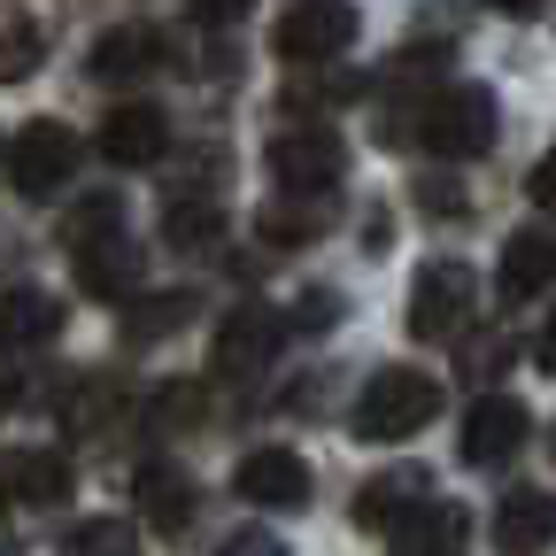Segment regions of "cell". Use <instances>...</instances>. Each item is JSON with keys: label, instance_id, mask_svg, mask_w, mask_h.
I'll return each instance as SVG.
<instances>
[{"label": "cell", "instance_id": "603a6c76", "mask_svg": "<svg viewBox=\"0 0 556 556\" xmlns=\"http://www.w3.org/2000/svg\"><path fill=\"white\" fill-rule=\"evenodd\" d=\"M193 317V294H155V302H139L131 317H124V332L131 340H155V332H178Z\"/></svg>", "mask_w": 556, "mask_h": 556}, {"label": "cell", "instance_id": "484cf974", "mask_svg": "<svg viewBox=\"0 0 556 556\" xmlns=\"http://www.w3.org/2000/svg\"><path fill=\"white\" fill-rule=\"evenodd\" d=\"M208 556H287V541L278 533H263V526H248V533H232V541H217Z\"/></svg>", "mask_w": 556, "mask_h": 556}, {"label": "cell", "instance_id": "f1b7e54d", "mask_svg": "<svg viewBox=\"0 0 556 556\" xmlns=\"http://www.w3.org/2000/svg\"><path fill=\"white\" fill-rule=\"evenodd\" d=\"M417 201H426V208H464V193H456L448 178H426V186H417Z\"/></svg>", "mask_w": 556, "mask_h": 556}, {"label": "cell", "instance_id": "ffe728a7", "mask_svg": "<svg viewBox=\"0 0 556 556\" xmlns=\"http://www.w3.org/2000/svg\"><path fill=\"white\" fill-rule=\"evenodd\" d=\"M47 62V24L31 9H0V86H24Z\"/></svg>", "mask_w": 556, "mask_h": 556}, {"label": "cell", "instance_id": "52a82bcc", "mask_svg": "<svg viewBox=\"0 0 556 556\" xmlns=\"http://www.w3.org/2000/svg\"><path fill=\"white\" fill-rule=\"evenodd\" d=\"M101 155H109V170H148V163H163V155H170V116H163L155 101L109 109V116H101Z\"/></svg>", "mask_w": 556, "mask_h": 556}, {"label": "cell", "instance_id": "9c48e42d", "mask_svg": "<svg viewBox=\"0 0 556 556\" xmlns=\"http://www.w3.org/2000/svg\"><path fill=\"white\" fill-rule=\"evenodd\" d=\"M70 456L54 448H0V503H24V510H54L70 503Z\"/></svg>", "mask_w": 556, "mask_h": 556}, {"label": "cell", "instance_id": "d6986e66", "mask_svg": "<svg viewBox=\"0 0 556 556\" xmlns=\"http://www.w3.org/2000/svg\"><path fill=\"white\" fill-rule=\"evenodd\" d=\"M139 518H148L155 533H178L193 518V479L178 464H148L139 471Z\"/></svg>", "mask_w": 556, "mask_h": 556}, {"label": "cell", "instance_id": "4dcf8cb0", "mask_svg": "<svg viewBox=\"0 0 556 556\" xmlns=\"http://www.w3.org/2000/svg\"><path fill=\"white\" fill-rule=\"evenodd\" d=\"M541 371H556V317L541 325Z\"/></svg>", "mask_w": 556, "mask_h": 556}, {"label": "cell", "instance_id": "ba28073f", "mask_svg": "<svg viewBox=\"0 0 556 556\" xmlns=\"http://www.w3.org/2000/svg\"><path fill=\"white\" fill-rule=\"evenodd\" d=\"M278 340H287V317H278L270 302H240V309L217 325V371H232V379L263 371V364L278 356Z\"/></svg>", "mask_w": 556, "mask_h": 556}, {"label": "cell", "instance_id": "5bb4252c", "mask_svg": "<svg viewBox=\"0 0 556 556\" xmlns=\"http://www.w3.org/2000/svg\"><path fill=\"white\" fill-rule=\"evenodd\" d=\"M433 495H426V471L417 464H394V471H379V479H364L356 486V526L364 533H394L402 518H417Z\"/></svg>", "mask_w": 556, "mask_h": 556}, {"label": "cell", "instance_id": "e0dca14e", "mask_svg": "<svg viewBox=\"0 0 556 556\" xmlns=\"http://www.w3.org/2000/svg\"><path fill=\"white\" fill-rule=\"evenodd\" d=\"M471 541V510L464 503H426L417 518L394 526V556H464Z\"/></svg>", "mask_w": 556, "mask_h": 556}, {"label": "cell", "instance_id": "cb8c5ba5", "mask_svg": "<svg viewBox=\"0 0 556 556\" xmlns=\"http://www.w3.org/2000/svg\"><path fill=\"white\" fill-rule=\"evenodd\" d=\"M263 232H270V248H302V240H317V208H263Z\"/></svg>", "mask_w": 556, "mask_h": 556}, {"label": "cell", "instance_id": "7a4b0ae2", "mask_svg": "<svg viewBox=\"0 0 556 556\" xmlns=\"http://www.w3.org/2000/svg\"><path fill=\"white\" fill-rule=\"evenodd\" d=\"M417 139L441 155V163H471L495 148V93L486 86H441L417 116Z\"/></svg>", "mask_w": 556, "mask_h": 556}, {"label": "cell", "instance_id": "4316f807", "mask_svg": "<svg viewBox=\"0 0 556 556\" xmlns=\"http://www.w3.org/2000/svg\"><path fill=\"white\" fill-rule=\"evenodd\" d=\"M526 193H533V201L548 208V217H556V148H548V155L533 163V178H526Z\"/></svg>", "mask_w": 556, "mask_h": 556}, {"label": "cell", "instance_id": "4fadbf2b", "mask_svg": "<svg viewBox=\"0 0 556 556\" xmlns=\"http://www.w3.org/2000/svg\"><path fill=\"white\" fill-rule=\"evenodd\" d=\"M548 287H556V232H541V225L510 232L503 240V263H495V294L503 302H533Z\"/></svg>", "mask_w": 556, "mask_h": 556}, {"label": "cell", "instance_id": "7c38bea8", "mask_svg": "<svg viewBox=\"0 0 556 556\" xmlns=\"http://www.w3.org/2000/svg\"><path fill=\"white\" fill-rule=\"evenodd\" d=\"M526 448V402L510 394H479L464 417V464H510Z\"/></svg>", "mask_w": 556, "mask_h": 556}, {"label": "cell", "instance_id": "30bf717a", "mask_svg": "<svg viewBox=\"0 0 556 556\" xmlns=\"http://www.w3.org/2000/svg\"><path fill=\"white\" fill-rule=\"evenodd\" d=\"M232 486H240V503H255V510H302L309 503V464L294 448H255L232 471Z\"/></svg>", "mask_w": 556, "mask_h": 556}, {"label": "cell", "instance_id": "3957f363", "mask_svg": "<svg viewBox=\"0 0 556 556\" xmlns=\"http://www.w3.org/2000/svg\"><path fill=\"white\" fill-rule=\"evenodd\" d=\"M263 163H270V178L287 186L294 201H317V193L340 186L348 148H340V131H332V124H294V131H278L270 148H263Z\"/></svg>", "mask_w": 556, "mask_h": 556}, {"label": "cell", "instance_id": "8992f818", "mask_svg": "<svg viewBox=\"0 0 556 556\" xmlns=\"http://www.w3.org/2000/svg\"><path fill=\"white\" fill-rule=\"evenodd\" d=\"M70 178H78V131H70V124H24L16 148H9V186L24 201H47Z\"/></svg>", "mask_w": 556, "mask_h": 556}, {"label": "cell", "instance_id": "83f0119b", "mask_svg": "<svg viewBox=\"0 0 556 556\" xmlns=\"http://www.w3.org/2000/svg\"><path fill=\"white\" fill-rule=\"evenodd\" d=\"M248 9H255V0H193L201 24H232V16H248Z\"/></svg>", "mask_w": 556, "mask_h": 556}, {"label": "cell", "instance_id": "f546056e", "mask_svg": "<svg viewBox=\"0 0 556 556\" xmlns=\"http://www.w3.org/2000/svg\"><path fill=\"white\" fill-rule=\"evenodd\" d=\"M486 9H495V16H518V24H526V16H541V9H548V0H486Z\"/></svg>", "mask_w": 556, "mask_h": 556}, {"label": "cell", "instance_id": "44dd1931", "mask_svg": "<svg viewBox=\"0 0 556 556\" xmlns=\"http://www.w3.org/2000/svg\"><path fill=\"white\" fill-rule=\"evenodd\" d=\"M217 232H225V208H217V201H170V208H163V240H170L178 255H208V248H217Z\"/></svg>", "mask_w": 556, "mask_h": 556}, {"label": "cell", "instance_id": "ac0fdd59", "mask_svg": "<svg viewBox=\"0 0 556 556\" xmlns=\"http://www.w3.org/2000/svg\"><path fill=\"white\" fill-rule=\"evenodd\" d=\"M54 332H62V302L54 294L16 287L9 302H0V348H9V356H16V348H47Z\"/></svg>", "mask_w": 556, "mask_h": 556}, {"label": "cell", "instance_id": "9a60e30c", "mask_svg": "<svg viewBox=\"0 0 556 556\" xmlns=\"http://www.w3.org/2000/svg\"><path fill=\"white\" fill-rule=\"evenodd\" d=\"M163 62L170 54H163V31L155 24H116L93 47V78L101 86H131V78H148V70H163Z\"/></svg>", "mask_w": 556, "mask_h": 556}, {"label": "cell", "instance_id": "6da1fadb", "mask_svg": "<svg viewBox=\"0 0 556 556\" xmlns=\"http://www.w3.org/2000/svg\"><path fill=\"white\" fill-rule=\"evenodd\" d=\"M433 417H441V379L394 364L356 394V417H348V426H356V441H417Z\"/></svg>", "mask_w": 556, "mask_h": 556}, {"label": "cell", "instance_id": "d4e9b609", "mask_svg": "<svg viewBox=\"0 0 556 556\" xmlns=\"http://www.w3.org/2000/svg\"><path fill=\"white\" fill-rule=\"evenodd\" d=\"M193 417H201V387H193V379H178V387H163V394H155V426H163V433L193 426Z\"/></svg>", "mask_w": 556, "mask_h": 556}, {"label": "cell", "instance_id": "7402d4cb", "mask_svg": "<svg viewBox=\"0 0 556 556\" xmlns=\"http://www.w3.org/2000/svg\"><path fill=\"white\" fill-rule=\"evenodd\" d=\"M62 556H139V533L124 518H86V526H70Z\"/></svg>", "mask_w": 556, "mask_h": 556}, {"label": "cell", "instance_id": "8fae6325", "mask_svg": "<svg viewBox=\"0 0 556 556\" xmlns=\"http://www.w3.org/2000/svg\"><path fill=\"white\" fill-rule=\"evenodd\" d=\"M556 541V495L548 486H503L495 503V548L503 556H541Z\"/></svg>", "mask_w": 556, "mask_h": 556}, {"label": "cell", "instance_id": "277c9868", "mask_svg": "<svg viewBox=\"0 0 556 556\" xmlns=\"http://www.w3.org/2000/svg\"><path fill=\"white\" fill-rule=\"evenodd\" d=\"M471 309H479V278L456 255H433L409 278V332L417 340H456L471 325Z\"/></svg>", "mask_w": 556, "mask_h": 556}, {"label": "cell", "instance_id": "5b68a950", "mask_svg": "<svg viewBox=\"0 0 556 556\" xmlns=\"http://www.w3.org/2000/svg\"><path fill=\"white\" fill-rule=\"evenodd\" d=\"M270 47H278V62H340L356 47V9H348V0H294V9L278 16Z\"/></svg>", "mask_w": 556, "mask_h": 556}, {"label": "cell", "instance_id": "2e32d148", "mask_svg": "<svg viewBox=\"0 0 556 556\" xmlns=\"http://www.w3.org/2000/svg\"><path fill=\"white\" fill-rule=\"evenodd\" d=\"M70 255H78V287H86L93 302H131V287H139V248H131L124 232L86 240V248H70Z\"/></svg>", "mask_w": 556, "mask_h": 556}]
</instances>
